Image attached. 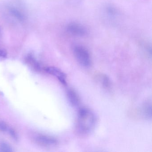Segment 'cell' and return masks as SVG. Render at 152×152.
<instances>
[{"mask_svg":"<svg viewBox=\"0 0 152 152\" xmlns=\"http://www.w3.org/2000/svg\"><path fill=\"white\" fill-rule=\"evenodd\" d=\"M96 117L90 109L82 108L78 113L76 130L82 135L89 134L95 128Z\"/></svg>","mask_w":152,"mask_h":152,"instance_id":"6da1fadb","label":"cell"},{"mask_svg":"<svg viewBox=\"0 0 152 152\" xmlns=\"http://www.w3.org/2000/svg\"><path fill=\"white\" fill-rule=\"evenodd\" d=\"M73 52L78 63L84 67H88L91 64V58L88 50L85 47L76 45L73 48Z\"/></svg>","mask_w":152,"mask_h":152,"instance_id":"7a4b0ae2","label":"cell"},{"mask_svg":"<svg viewBox=\"0 0 152 152\" xmlns=\"http://www.w3.org/2000/svg\"><path fill=\"white\" fill-rule=\"evenodd\" d=\"M34 141L38 145L45 147H52L58 144V140L56 138L42 134H40L35 137Z\"/></svg>","mask_w":152,"mask_h":152,"instance_id":"3957f363","label":"cell"},{"mask_svg":"<svg viewBox=\"0 0 152 152\" xmlns=\"http://www.w3.org/2000/svg\"><path fill=\"white\" fill-rule=\"evenodd\" d=\"M66 30L69 33L76 36H84L87 33V31L83 26L75 23L69 24L66 27Z\"/></svg>","mask_w":152,"mask_h":152,"instance_id":"277c9868","label":"cell"},{"mask_svg":"<svg viewBox=\"0 0 152 152\" xmlns=\"http://www.w3.org/2000/svg\"><path fill=\"white\" fill-rule=\"evenodd\" d=\"M44 71L48 73L56 76L62 84L66 85V76L60 69L54 66H49L45 67Z\"/></svg>","mask_w":152,"mask_h":152,"instance_id":"5b68a950","label":"cell"},{"mask_svg":"<svg viewBox=\"0 0 152 152\" xmlns=\"http://www.w3.org/2000/svg\"><path fill=\"white\" fill-rule=\"evenodd\" d=\"M67 96L68 100L72 105L77 106L80 104V97L74 90L72 88L69 89L67 91Z\"/></svg>","mask_w":152,"mask_h":152,"instance_id":"8992f818","label":"cell"},{"mask_svg":"<svg viewBox=\"0 0 152 152\" xmlns=\"http://www.w3.org/2000/svg\"><path fill=\"white\" fill-rule=\"evenodd\" d=\"M142 114L146 118H151L152 116V107L151 102H146L143 105L142 109Z\"/></svg>","mask_w":152,"mask_h":152,"instance_id":"52a82bcc","label":"cell"},{"mask_svg":"<svg viewBox=\"0 0 152 152\" xmlns=\"http://www.w3.org/2000/svg\"><path fill=\"white\" fill-rule=\"evenodd\" d=\"M26 62L30 65L36 71H39L40 66L35 58L31 55H29L26 58Z\"/></svg>","mask_w":152,"mask_h":152,"instance_id":"ba28073f","label":"cell"},{"mask_svg":"<svg viewBox=\"0 0 152 152\" xmlns=\"http://www.w3.org/2000/svg\"><path fill=\"white\" fill-rule=\"evenodd\" d=\"M11 146L6 143H0V152H10L13 151Z\"/></svg>","mask_w":152,"mask_h":152,"instance_id":"9c48e42d","label":"cell"},{"mask_svg":"<svg viewBox=\"0 0 152 152\" xmlns=\"http://www.w3.org/2000/svg\"><path fill=\"white\" fill-rule=\"evenodd\" d=\"M101 80H102V83H103V85H104L105 88H108V87H109V85H110V81H109L108 77H107L106 75H103V76H102Z\"/></svg>","mask_w":152,"mask_h":152,"instance_id":"30bf717a","label":"cell"},{"mask_svg":"<svg viewBox=\"0 0 152 152\" xmlns=\"http://www.w3.org/2000/svg\"><path fill=\"white\" fill-rule=\"evenodd\" d=\"M9 129L8 125L5 122H0V130L1 131H6Z\"/></svg>","mask_w":152,"mask_h":152,"instance_id":"8fae6325","label":"cell"},{"mask_svg":"<svg viewBox=\"0 0 152 152\" xmlns=\"http://www.w3.org/2000/svg\"><path fill=\"white\" fill-rule=\"evenodd\" d=\"M8 131L10 134L13 138L15 139V140L18 139V137L17 133L16 131H15V130L13 129H9Z\"/></svg>","mask_w":152,"mask_h":152,"instance_id":"7c38bea8","label":"cell"},{"mask_svg":"<svg viewBox=\"0 0 152 152\" xmlns=\"http://www.w3.org/2000/svg\"><path fill=\"white\" fill-rule=\"evenodd\" d=\"M7 56V53L4 49L0 47V57L6 58Z\"/></svg>","mask_w":152,"mask_h":152,"instance_id":"4fadbf2b","label":"cell"},{"mask_svg":"<svg viewBox=\"0 0 152 152\" xmlns=\"http://www.w3.org/2000/svg\"><path fill=\"white\" fill-rule=\"evenodd\" d=\"M0 38H1V31H0Z\"/></svg>","mask_w":152,"mask_h":152,"instance_id":"5bb4252c","label":"cell"}]
</instances>
